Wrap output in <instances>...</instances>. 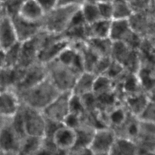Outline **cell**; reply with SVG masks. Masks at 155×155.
Segmentation results:
<instances>
[{"label":"cell","mask_w":155,"mask_h":155,"mask_svg":"<svg viewBox=\"0 0 155 155\" xmlns=\"http://www.w3.org/2000/svg\"><path fill=\"white\" fill-rule=\"evenodd\" d=\"M83 3V0H58L57 6H80Z\"/></svg>","instance_id":"f546056e"},{"label":"cell","mask_w":155,"mask_h":155,"mask_svg":"<svg viewBox=\"0 0 155 155\" xmlns=\"http://www.w3.org/2000/svg\"><path fill=\"white\" fill-rule=\"evenodd\" d=\"M150 98H151L149 95H144L139 92L130 95V96L127 99V104L128 108L130 109V114L134 116L135 117H137Z\"/></svg>","instance_id":"d6986e66"},{"label":"cell","mask_w":155,"mask_h":155,"mask_svg":"<svg viewBox=\"0 0 155 155\" xmlns=\"http://www.w3.org/2000/svg\"><path fill=\"white\" fill-rule=\"evenodd\" d=\"M19 80V71L18 68H4L0 70V92L12 89Z\"/></svg>","instance_id":"ffe728a7"},{"label":"cell","mask_w":155,"mask_h":155,"mask_svg":"<svg viewBox=\"0 0 155 155\" xmlns=\"http://www.w3.org/2000/svg\"><path fill=\"white\" fill-rule=\"evenodd\" d=\"M9 120L0 130V151L17 155L20 142L23 137L14 130Z\"/></svg>","instance_id":"9c48e42d"},{"label":"cell","mask_w":155,"mask_h":155,"mask_svg":"<svg viewBox=\"0 0 155 155\" xmlns=\"http://www.w3.org/2000/svg\"><path fill=\"white\" fill-rule=\"evenodd\" d=\"M88 48L98 57H110L113 42L106 39H89L86 40Z\"/></svg>","instance_id":"e0dca14e"},{"label":"cell","mask_w":155,"mask_h":155,"mask_svg":"<svg viewBox=\"0 0 155 155\" xmlns=\"http://www.w3.org/2000/svg\"><path fill=\"white\" fill-rule=\"evenodd\" d=\"M0 49H2V48H1V47H0Z\"/></svg>","instance_id":"74e56055"},{"label":"cell","mask_w":155,"mask_h":155,"mask_svg":"<svg viewBox=\"0 0 155 155\" xmlns=\"http://www.w3.org/2000/svg\"><path fill=\"white\" fill-rule=\"evenodd\" d=\"M25 136L43 138L45 136L46 120L42 111L21 104L19 108Z\"/></svg>","instance_id":"277c9868"},{"label":"cell","mask_w":155,"mask_h":155,"mask_svg":"<svg viewBox=\"0 0 155 155\" xmlns=\"http://www.w3.org/2000/svg\"><path fill=\"white\" fill-rule=\"evenodd\" d=\"M18 15L23 19L30 22L40 23L45 15V12L36 0H25Z\"/></svg>","instance_id":"4fadbf2b"},{"label":"cell","mask_w":155,"mask_h":155,"mask_svg":"<svg viewBox=\"0 0 155 155\" xmlns=\"http://www.w3.org/2000/svg\"><path fill=\"white\" fill-rule=\"evenodd\" d=\"M10 18L13 22L18 42L21 43L30 40L42 31L41 22H30L23 19L18 15H15Z\"/></svg>","instance_id":"ba28073f"},{"label":"cell","mask_w":155,"mask_h":155,"mask_svg":"<svg viewBox=\"0 0 155 155\" xmlns=\"http://www.w3.org/2000/svg\"><path fill=\"white\" fill-rule=\"evenodd\" d=\"M25 0H5L3 2V12L8 16L18 15L20 8Z\"/></svg>","instance_id":"484cf974"},{"label":"cell","mask_w":155,"mask_h":155,"mask_svg":"<svg viewBox=\"0 0 155 155\" xmlns=\"http://www.w3.org/2000/svg\"><path fill=\"white\" fill-rule=\"evenodd\" d=\"M101 20L111 21L113 19V5L111 2H104L97 4Z\"/></svg>","instance_id":"4316f807"},{"label":"cell","mask_w":155,"mask_h":155,"mask_svg":"<svg viewBox=\"0 0 155 155\" xmlns=\"http://www.w3.org/2000/svg\"><path fill=\"white\" fill-rule=\"evenodd\" d=\"M0 1H1V2H2V3H3V2H5V0H0Z\"/></svg>","instance_id":"d590c367"},{"label":"cell","mask_w":155,"mask_h":155,"mask_svg":"<svg viewBox=\"0 0 155 155\" xmlns=\"http://www.w3.org/2000/svg\"><path fill=\"white\" fill-rule=\"evenodd\" d=\"M137 155H155V151H139Z\"/></svg>","instance_id":"836d02e7"},{"label":"cell","mask_w":155,"mask_h":155,"mask_svg":"<svg viewBox=\"0 0 155 155\" xmlns=\"http://www.w3.org/2000/svg\"><path fill=\"white\" fill-rule=\"evenodd\" d=\"M108 38L113 42H124L134 49L139 45V36L133 31L129 19H112Z\"/></svg>","instance_id":"5b68a950"},{"label":"cell","mask_w":155,"mask_h":155,"mask_svg":"<svg viewBox=\"0 0 155 155\" xmlns=\"http://www.w3.org/2000/svg\"><path fill=\"white\" fill-rule=\"evenodd\" d=\"M82 16L86 24H90L101 19L98 5L95 3L83 2L80 6Z\"/></svg>","instance_id":"44dd1931"},{"label":"cell","mask_w":155,"mask_h":155,"mask_svg":"<svg viewBox=\"0 0 155 155\" xmlns=\"http://www.w3.org/2000/svg\"><path fill=\"white\" fill-rule=\"evenodd\" d=\"M45 65L47 77L56 88L63 92H71L77 77L80 74L72 68L54 60Z\"/></svg>","instance_id":"3957f363"},{"label":"cell","mask_w":155,"mask_h":155,"mask_svg":"<svg viewBox=\"0 0 155 155\" xmlns=\"http://www.w3.org/2000/svg\"><path fill=\"white\" fill-rule=\"evenodd\" d=\"M9 119H6V118L0 116V130L2 129V127L7 124V122L8 121Z\"/></svg>","instance_id":"1f68e13d"},{"label":"cell","mask_w":155,"mask_h":155,"mask_svg":"<svg viewBox=\"0 0 155 155\" xmlns=\"http://www.w3.org/2000/svg\"><path fill=\"white\" fill-rule=\"evenodd\" d=\"M80 6H57L45 13L41 22L42 30L51 34L62 35Z\"/></svg>","instance_id":"7a4b0ae2"},{"label":"cell","mask_w":155,"mask_h":155,"mask_svg":"<svg viewBox=\"0 0 155 155\" xmlns=\"http://www.w3.org/2000/svg\"><path fill=\"white\" fill-rule=\"evenodd\" d=\"M133 13L141 12H153L154 0H127Z\"/></svg>","instance_id":"d4e9b609"},{"label":"cell","mask_w":155,"mask_h":155,"mask_svg":"<svg viewBox=\"0 0 155 155\" xmlns=\"http://www.w3.org/2000/svg\"><path fill=\"white\" fill-rule=\"evenodd\" d=\"M136 119L140 122L154 123V102L153 98H150Z\"/></svg>","instance_id":"cb8c5ba5"},{"label":"cell","mask_w":155,"mask_h":155,"mask_svg":"<svg viewBox=\"0 0 155 155\" xmlns=\"http://www.w3.org/2000/svg\"><path fill=\"white\" fill-rule=\"evenodd\" d=\"M112 2V0H83V2H91L98 4L100 2Z\"/></svg>","instance_id":"d6a6232c"},{"label":"cell","mask_w":155,"mask_h":155,"mask_svg":"<svg viewBox=\"0 0 155 155\" xmlns=\"http://www.w3.org/2000/svg\"><path fill=\"white\" fill-rule=\"evenodd\" d=\"M71 92H61L43 110L42 114L48 120L63 124L70 113V98Z\"/></svg>","instance_id":"8992f818"},{"label":"cell","mask_w":155,"mask_h":155,"mask_svg":"<svg viewBox=\"0 0 155 155\" xmlns=\"http://www.w3.org/2000/svg\"><path fill=\"white\" fill-rule=\"evenodd\" d=\"M65 155H92L88 147L74 146L69 151H66Z\"/></svg>","instance_id":"f1b7e54d"},{"label":"cell","mask_w":155,"mask_h":155,"mask_svg":"<svg viewBox=\"0 0 155 155\" xmlns=\"http://www.w3.org/2000/svg\"><path fill=\"white\" fill-rule=\"evenodd\" d=\"M2 13H4V12H3V3L0 1V14Z\"/></svg>","instance_id":"e575fe53"},{"label":"cell","mask_w":155,"mask_h":155,"mask_svg":"<svg viewBox=\"0 0 155 155\" xmlns=\"http://www.w3.org/2000/svg\"><path fill=\"white\" fill-rule=\"evenodd\" d=\"M110 21L99 20L90 24H86V34L89 39H106L109 36Z\"/></svg>","instance_id":"2e32d148"},{"label":"cell","mask_w":155,"mask_h":155,"mask_svg":"<svg viewBox=\"0 0 155 155\" xmlns=\"http://www.w3.org/2000/svg\"><path fill=\"white\" fill-rule=\"evenodd\" d=\"M36 1L45 14L51 11L58 5V0H36Z\"/></svg>","instance_id":"83f0119b"},{"label":"cell","mask_w":155,"mask_h":155,"mask_svg":"<svg viewBox=\"0 0 155 155\" xmlns=\"http://www.w3.org/2000/svg\"><path fill=\"white\" fill-rule=\"evenodd\" d=\"M2 14H3V13H2V14H0V17H1V15H2Z\"/></svg>","instance_id":"8d00e7d4"},{"label":"cell","mask_w":155,"mask_h":155,"mask_svg":"<svg viewBox=\"0 0 155 155\" xmlns=\"http://www.w3.org/2000/svg\"><path fill=\"white\" fill-rule=\"evenodd\" d=\"M21 107V101L13 89L0 92V116L11 119Z\"/></svg>","instance_id":"30bf717a"},{"label":"cell","mask_w":155,"mask_h":155,"mask_svg":"<svg viewBox=\"0 0 155 155\" xmlns=\"http://www.w3.org/2000/svg\"><path fill=\"white\" fill-rule=\"evenodd\" d=\"M51 139L59 151H68L75 146L77 133L75 130L63 124L54 132Z\"/></svg>","instance_id":"7c38bea8"},{"label":"cell","mask_w":155,"mask_h":155,"mask_svg":"<svg viewBox=\"0 0 155 155\" xmlns=\"http://www.w3.org/2000/svg\"><path fill=\"white\" fill-rule=\"evenodd\" d=\"M5 68V51L0 49V70Z\"/></svg>","instance_id":"4dcf8cb0"},{"label":"cell","mask_w":155,"mask_h":155,"mask_svg":"<svg viewBox=\"0 0 155 155\" xmlns=\"http://www.w3.org/2000/svg\"><path fill=\"white\" fill-rule=\"evenodd\" d=\"M16 93L23 104L42 111L61 92L47 77L34 86Z\"/></svg>","instance_id":"6da1fadb"},{"label":"cell","mask_w":155,"mask_h":155,"mask_svg":"<svg viewBox=\"0 0 155 155\" xmlns=\"http://www.w3.org/2000/svg\"><path fill=\"white\" fill-rule=\"evenodd\" d=\"M96 76L91 72L83 71L77 77L71 93L78 96H83L87 94L92 93L94 83Z\"/></svg>","instance_id":"5bb4252c"},{"label":"cell","mask_w":155,"mask_h":155,"mask_svg":"<svg viewBox=\"0 0 155 155\" xmlns=\"http://www.w3.org/2000/svg\"><path fill=\"white\" fill-rule=\"evenodd\" d=\"M21 42H18L7 50H4L5 55V68L12 69L18 66L21 53Z\"/></svg>","instance_id":"603a6c76"},{"label":"cell","mask_w":155,"mask_h":155,"mask_svg":"<svg viewBox=\"0 0 155 155\" xmlns=\"http://www.w3.org/2000/svg\"><path fill=\"white\" fill-rule=\"evenodd\" d=\"M18 42L12 18L3 13L0 17V47L7 50Z\"/></svg>","instance_id":"8fae6325"},{"label":"cell","mask_w":155,"mask_h":155,"mask_svg":"<svg viewBox=\"0 0 155 155\" xmlns=\"http://www.w3.org/2000/svg\"><path fill=\"white\" fill-rule=\"evenodd\" d=\"M139 149L133 140L116 137L107 155H137Z\"/></svg>","instance_id":"9a60e30c"},{"label":"cell","mask_w":155,"mask_h":155,"mask_svg":"<svg viewBox=\"0 0 155 155\" xmlns=\"http://www.w3.org/2000/svg\"><path fill=\"white\" fill-rule=\"evenodd\" d=\"M42 138L25 136L21 139L17 155H35L40 146Z\"/></svg>","instance_id":"ac0fdd59"},{"label":"cell","mask_w":155,"mask_h":155,"mask_svg":"<svg viewBox=\"0 0 155 155\" xmlns=\"http://www.w3.org/2000/svg\"><path fill=\"white\" fill-rule=\"evenodd\" d=\"M116 139L114 132L110 127H100L95 130L89 149L92 155H107Z\"/></svg>","instance_id":"52a82bcc"},{"label":"cell","mask_w":155,"mask_h":155,"mask_svg":"<svg viewBox=\"0 0 155 155\" xmlns=\"http://www.w3.org/2000/svg\"><path fill=\"white\" fill-rule=\"evenodd\" d=\"M113 19H129L133 11L127 0H112Z\"/></svg>","instance_id":"7402d4cb"}]
</instances>
